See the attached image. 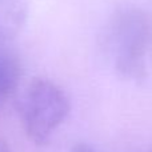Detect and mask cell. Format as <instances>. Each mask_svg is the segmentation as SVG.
<instances>
[{
  "mask_svg": "<svg viewBox=\"0 0 152 152\" xmlns=\"http://www.w3.org/2000/svg\"><path fill=\"white\" fill-rule=\"evenodd\" d=\"M103 45L116 74L124 80L142 83L152 47V16L136 7L116 11L105 26Z\"/></svg>",
  "mask_w": 152,
  "mask_h": 152,
  "instance_id": "obj_1",
  "label": "cell"
},
{
  "mask_svg": "<svg viewBox=\"0 0 152 152\" xmlns=\"http://www.w3.org/2000/svg\"><path fill=\"white\" fill-rule=\"evenodd\" d=\"M71 103L64 89L45 77H35L18 99L20 123L28 139L45 145L69 115Z\"/></svg>",
  "mask_w": 152,
  "mask_h": 152,
  "instance_id": "obj_2",
  "label": "cell"
},
{
  "mask_svg": "<svg viewBox=\"0 0 152 152\" xmlns=\"http://www.w3.org/2000/svg\"><path fill=\"white\" fill-rule=\"evenodd\" d=\"M29 0H0V43H10L26 27Z\"/></svg>",
  "mask_w": 152,
  "mask_h": 152,
  "instance_id": "obj_3",
  "label": "cell"
},
{
  "mask_svg": "<svg viewBox=\"0 0 152 152\" xmlns=\"http://www.w3.org/2000/svg\"><path fill=\"white\" fill-rule=\"evenodd\" d=\"M21 63L10 43H0V108L15 95L21 80Z\"/></svg>",
  "mask_w": 152,
  "mask_h": 152,
  "instance_id": "obj_4",
  "label": "cell"
},
{
  "mask_svg": "<svg viewBox=\"0 0 152 152\" xmlns=\"http://www.w3.org/2000/svg\"><path fill=\"white\" fill-rule=\"evenodd\" d=\"M69 152H97V151L95 148H92L91 145L86 144V143H79V144L74 145Z\"/></svg>",
  "mask_w": 152,
  "mask_h": 152,
  "instance_id": "obj_5",
  "label": "cell"
},
{
  "mask_svg": "<svg viewBox=\"0 0 152 152\" xmlns=\"http://www.w3.org/2000/svg\"><path fill=\"white\" fill-rule=\"evenodd\" d=\"M0 152H11L10 145L4 139H0Z\"/></svg>",
  "mask_w": 152,
  "mask_h": 152,
  "instance_id": "obj_6",
  "label": "cell"
},
{
  "mask_svg": "<svg viewBox=\"0 0 152 152\" xmlns=\"http://www.w3.org/2000/svg\"><path fill=\"white\" fill-rule=\"evenodd\" d=\"M147 152H152V145H151V147H150V148H148V150H147Z\"/></svg>",
  "mask_w": 152,
  "mask_h": 152,
  "instance_id": "obj_7",
  "label": "cell"
}]
</instances>
